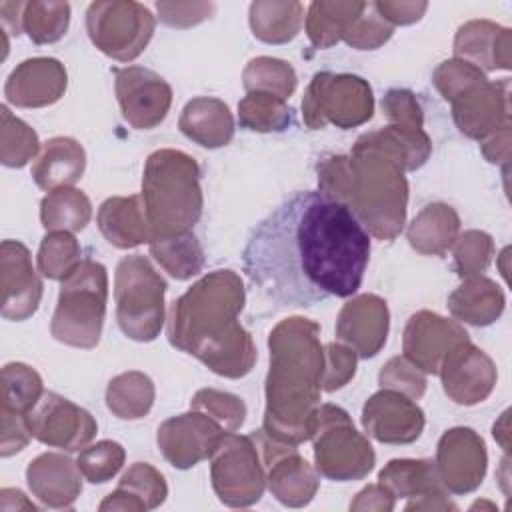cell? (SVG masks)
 <instances>
[{
    "mask_svg": "<svg viewBox=\"0 0 512 512\" xmlns=\"http://www.w3.org/2000/svg\"><path fill=\"white\" fill-rule=\"evenodd\" d=\"M356 352L340 342L324 344V378L322 390L334 392L346 386L356 374Z\"/></svg>",
    "mask_w": 512,
    "mask_h": 512,
    "instance_id": "cell-50",
    "label": "cell"
},
{
    "mask_svg": "<svg viewBox=\"0 0 512 512\" xmlns=\"http://www.w3.org/2000/svg\"><path fill=\"white\" fill-rule=\"evenodd\" d=\"M178 128L194 144L214 150L230 144L234 136V116L224 100L196 96L182 108Z\"/></svg>",
    "mask_w": 512,
    "mask_h": 512,
    "instance_id": "cell-26",
    "label": "cell"
},
{
    "mask_svg": "<svg viewBox=\"0 0 512 512\" xmlns=\"http://www.w3.org/2000/svg\"><path fill=\"white\" fill-rule=\"evenodd\" d=\"M160 22L172 28H192L216 12L214 2H156Z\"/></svg>",
    "mask_w": 512,
    "mask_h": 512,
    "instance_id": "cell-52",
    "label": "cell"
},
{
    "mask_svg": "<svg viewBox=\"0 0 512 512\" xmlns=\"http://www.w3.org/2000/svg\"><path fill=\"white\" fill-rule=\"evenodd\" d=\"M82 260L84 258H82V248L78 240L74 238L72 232H66V230L46 232L36 256L38 272L48 280H60V282L68 274H72Z\"/></svg>",
    "mask_w": 512,
    "mask_h": 512,
    "instance_id": "cell-42",
    "label": "cell"
},
{
    "mask_svg": "<svg viewBox=\"0 0 512 512\" xmlns=\"http://www.w3.org/2000/svg\"><path fill=\"white\" fill-rule=\"evenodd\" d=\"M506 306L502 288L484 274L462 278V284L448 296V310L456 322L472 326L494 324Z\"/></svg>",
    "mask_w": 512,
    "mask_h": 512,
    "instance_id": "cell-29",
    "label": "cell"
},
{
    "mask_svg": "<svg viewBox=\"0 0 512 512\" xmlns=\"http://www.w3.org/2000/svg\"><path fill=\"white\" fill-rule=\"evenodd\" d=\"M242 84L246 92H266L288 100L298 86V76L292 64L286 60L274 56H256L246 64Z\"/></svg>",
    "mask_w": 512,
    "mask_h": 512,
    "instance_id": "cell-38",
    "label": "cell"
},
{
    "mask_svg": "<svg viewBox=\"0 0 512 512\" xmlns=\"http://www.w3.org/2000/svg\"><path fill=\"white\" fill-rule=\"evenodd\" d=\"M22 10L24 2H0V20L6 32L14 36L22 34Z\"/></svg>",
    "mask_w": 512,
    "mask_h": 512,
    "instance_id": "cell-59",
    "label": "cell"
},
{
    "mask_svg": "<svg viewBox=\"0 0 512 512\" xmlns=\"http://www.w3.org/2000/svg\"><path fill=\"white\" fill-rule=\"evenodd\" d=\"M140 196L150 240L192 232L204 208L198 162L182 150H154L144 164Z\"/></svg>",
    "mask_w": 512,
    "mask_h": 512,
    "instance_id": "cell-5",
    "label": "cell"
},
{
    "mask_svg": "<svg viewBox=\"0 0 512 512\" xmlns=\"http://www.w3.org/2000/svg\"><path fill=\"white\" fill-rule=\"evenodd\" d=\"M26 484L32 496L44 506L72 508L82 492V472L70 456L44 452L28 464Z\"/></svg>",
    "mask_w": 512,
    "mask_h": 512,
    "instance_id": "cell-24",
    "label": "cell"
},
{
    "mask_svg": "<svg viewBox=\"0 0 512 512\" xmlns=\"http://www.w3.org/2000/svg\"><path fill=\"white\" fill-rule=\"evenodd\" d=\"M508 416L510 412H502V416L498 418V422H494V428H492V436L496 438V442L500 444V448L508 454V448H510V428H508Z\"/></svg>",
    "mask_w": 512,
    "mask_h": 512,
    "instance_id": "cell-61",
    "label": "cell"
},
{
    "mask_svg": "<svg viewBox=\"0 0 512 512\" xmlns=\"http://www.w3.org/2000/svg\"><path fill=\"white\" fill-rule=\"evenodd\" d=\"M374 114V94L368 80L356 74L318 72L302 98V118L310 130L326 124L348 130L368 122Z\"/></svg>",
    "mask_w": 512,
    "mask_h": 512,
    "instance_id": "cell-9",
    "label": "cell"
},
{
    "mask_svg": "<svg viewBox=\"0 0 512 512\" xmlns=\"http://www.w3.org/2000/svg\"><path fill=\"white\" fill-rule=\"evenodd\" d=\"M432 152L430 136L386 124L362 134L348 156L318 162V192L344 204L378 240H394L406 224L408 180Z\"/></svg>",
    "mask_w": 512,
    "mask_h": 512,
    "instance_id": "cell-2",
    "label": "cell"
},
{
    "mask_svg": "<svg viewBox=\"0 0 512 512\" xmlns=\"http://www.w3.org/2000/svg\"><path fill=\"white\" fill-rule=\"evenodd\" d=\"M90 218H92L90 198L74 186L56 188L48 192L40 202V222L46 232L66 230L74 234L84 230Z\"/></svg>",
    "mask_w": 512,
    "mask_h": 512,
    "instance_id": "cell-35",
    "label": "cell"
},
{
    "mask_svg": "<svg viewBox=\"0 0 512 512\" xmlns=\"http://www.w3.org/2000/svg\"><path fill=\"white\" fill-rule=\"evenodd\" d=\"M150 256L176 280H188L202 272L204 268V248L194 236V232L154 238L148 242Z\"/></svg>",
    "mask_w": 512,
    "mask_h": 512,
    "instance_id": "cell-36",
    "label": "cell"
},
{
    "mask_svg": "<svg viewBox=\"0 0 512 512\" xmlns=\"http://www.w3.org/2000/svg\"><path fill=\"white\" fill-rule=\"evenodd\" d=\"M2 402L0 412L14 416H28L44 394L40 374L24 362H8L0 374Z\"/></svg>",
    "mask_w": 512,
    "mask_h": 512,
    "instance_id": "cell-37",
    "label": "cell"
},
{
    "mask_svg": "<svg viewBox=\"0 0 512 512\" xmlns=\"http://www.w3.org/2000/svg\"><path fill=\"white\" fill-rule=\"evenodd\" d=\"M70 24V4L68 2H24L22 10V32L34 44H54L58 42Z\"/></svg>",
    "mask_w": 512,
    "mask_h": 512,
    "instance_id": "cell-41",
    "label": "cell"
},
{
    "mask_svg": "<svg viewBox=\"0 0 512 512\" xmlns=\"http://www.w3.org/2000/svg\"><path fill=\"white\" fill-rule=\"evenodd\" d=\"M96 224L102 236L120 250L150 242V226L140 194L112 196L104 200L98 208Z\"/></svg>",
    "mask_w": 512,
    "mask_h": 512,
    "instance_id": "cell-27",
    "label": "cell"
},
{
    "mask_svg": "<svg viewBox=\"0 0 512 512\" xmlns=\"http://www.w3.org/2000/svg\"><path fill=\"white\" fill-rule=\"evenodd\" d=\"M404 510H458V506L448 498V492L444 488L426 492L422 496L410 498V502L404 506Z\"/></svg>",
    "mask_w": 512,
    "mask_h": 512,
    "instance_id": "cell-58",
    "label": "cell"
},
{
    "mask_svg": "<svg viewBox=\"0 0 512 512\" xmlns=\"http://www.w3.org/2000/svg\"><path fill=\"white\" fill-rule=\"evenodd\" d=\"M314 468L334 482L362 480L376 464L368 438L352 424L350 414L336 404H320L310 422Z\"/></svg>",
    "mask_w": 512,
    "mask_h": 512,
    "instance_id": "cell-8",
    "label": "cell"
},
{
    "mask_svg": "<svg viewBox=\"0 0 512 512\" xmlns=\"http://www.w3.org/2000/svg\"><path fill=\"white\" fill-rule=\"evenodd\" d=\"M210 480L224 506L248 508L262 498L266 472L252 434H224L210 456Z\"/></svg>",
    "mask_w": 512,
    "mask_h": 512,
    "instance_id": "cell-11",
    "label": "cell"
},
{
    "mask_svg": "<svg viewBox=\"0 0 512 512\" xmlns=\"http://www.w3.org/2000/svg\"><path fill=\"white\" fill-rule=\"evenodd\" d=\"M226 430L200 410L172 416L158 426L156 444L164 460L178 468L188 470L202 460H210Z\"/></svg>",
    "mask_w": 512,
    "mask_h": 512,
    "instance_id": "cell-15",
    "label": "cell"
},
{
    "mask_svg": "<svg viewBox=\"0 0 512 512\" xmlns=\"http://www.w3.org/2000/svg\"><path fill=\"white\" fill-rule=\"evenodd\" d=\"M248 22L252 34L266 44L294 40L304 22V6L296 0H256L250 4Z\"/></svg>",
    "mask_w": 512,
    "mask_h": 512,
    "instance_id": "cell-31",
    "label": "cell"
},
{
    "mask_svg": "<svg viewBox=\"0 0 512 512\" xmlns=\"http://www.w3.org/2000/svg\"><path fill=\"white\" fill-rule=\"evenodd\" d=\"M510 128L512 126H506L494 132L492 136L480 140V150L484 158L490 164H502L504 172L508 170V160H510Z\"/></svg>",
    "mask_w": 512,
    "mask_h": 512,
    "instance_id": "cell-56",
    "label": "cell"
},
{
    "mask_svg": "<svg viewBox=\"0 0 512 512\" xmlns=\"http://www.w3.org/2000/svg\"><path fill=\"white\" fill-rule=\"evenodd\" d=\"M26 420L32 438L66 452L86 448L98 432V424L86 408L56 392H44Z\"/></svg>",
    "mask_w": 512,
    "mask_h": 512,
    "instance_id": "cell-13",
    "label": "cell"
},
{
    "mask_svg": "<svg viewBox=\"0 0 512 512\" xmlns=\"http://www.w3.org/2000/svg\"><path fill=\"white\" fill-rule=\"evenodd\" d=\"M460 234L458 212L444 202L424 206L408 224V244L424 256H444Z\"/></svg>",
    "mask_w": 512,
    "mask_h": 512,
    "instance_id": "cell-30",
    "label": "cell"
},
{
    "mask_svg": "<svg viewBox=\"0 0 512 512\" xmlns=\"http://www.w3.org/2000/svg\"><path fill=\"white\" fill-rule=\"evenodd\" d=\"M244 302V282L234 270L204 274L172 302L168 342L218 376L244 378L258 358L250 332L238 320Z\"/></svg>",
    "mask_w": 512,
    "mask_h": 512,
    "instance_id": "cell-3",
    "label": "cell"
},
{
    "mask_svg": "<svg viewBox=\"0 0 512 512\" xmlns=\"http://www.w3.org/2000/svg\"><path fill=\"white\" fill-rule=\"evenodd\" d=\"M484 80H488V78L482 70H478L476 66L468 64L464 60H458V58L440 62L432 74V82L446 102H452L458 94H462L464 90H468Z\"/></svg>",
    "mask_w": 512,
    "mask_h": 512,
    "instance_id": "cell-48",
    "label": "cell"
},
{
    "mask_svg": "<svg viewBox=\"0 0 512 512\" xmlns=\"http://www.w3.org/2000/svg\"><path fill=\"white\" fill-rule=\"evenodd\" d=\"M374 8L390 26H408L424 16V12L428 10V2L378 0L374 2Z\"/></svg>",
    "mask_w": 512,
    "mask_h": 512,
    "instance_id": "cell-54",
    "label": "cell"
},
{
    "mask_svg": "<svg viewBox=\"0 0 512 512\" xmlns=\"http://www.w3.org/2000/svg\"><path fill=\"white\" fill-rule=\"evenodd\" d=\"M114 90L122 118L136 130L156 128L170 112L172 88L150 68H114Z\"/></svg>",
    "mask_w": 512,
    "mask_h": 512,
    "instance_id": "cell-14",
    "label": "cell"
},
{
    "mask_svg": "<svg viewBox=\"0 0 512 512\" xmlns=\"http://www.w3.org/2000/svg\"><path fill=\"white\" fill-rule=\"evenodd\" d=\"M192 410H200L216 420L226 432H236L246 420V404L240 396L216 388H200L192 400Z\"/></svg>",
    "mask_w": 512,
    "mask_h": 512,
    "instance_id": "cell-45",
    "label": "cell"
},
{
    "mask_svg": "<svg viewBox=\"0 0 512 512\" xmlns=\"http://www.w3.org/2000/svg\"><path fill=\"white\" fill-rule=\"evenodd\" d=\"M130 494H134L146 510H154L164 504L168 496V484L160 470H156L148 462H134L118 480V486Z\"/></svg>",
    "mask_w": 512,
    "mask_h": 512,
    "instance_id": "cell-46",
    "label": "cell"
},
{
    "mask_svg": "<svg viewBox=\"0 0 512 512\" xmlns=\"http://www.w3.org/2000/svg\"><path fill=\"white\" fill-rule=\"evenodd\" d=\"M394 506L396 498L380 482L364 486L350 502V510L354 512H392Z\"/></svg>",
    "mask_w": 512,
    "mask_h": 512,
    "instance_id": "cell-55",
    "label": "cell"
},
{
    "mask_svg": "<svg viewBox=\"0 0 512 512\" xmlns=\"http://www.w3.org/2000/svg\"><path fill=\"white\" fill-rule=\"evenodd\" d=\"M156 18L134 0H96L86 10L90 42L108 58L132 62L152 40Z\"/></svg>",
    "mask_w": 512,
    "mask_h": 512,
    "instance_id": "cell-10",
    "label": "cell"
},
{
    "mask_svg": "<svg viewBox=\"0 0 512 512\" xmlns=\"http://www.w3.org/2000/svg\"><path fill=\"white\" fill-rule=\"evenodd\" d=\"M100 512H146V506L130 492L116 488L98 506Z\"/></svg>",
    "mask_w": 512,
    "mask_h": 512,
    "instance_id": "cell-57",
    "label": "cell"
},
{
    "mask_svg": "<svg viewBox=\"0 0 512 512\" xmlns=\"http://www.w3.org/2000/svg\"><path fill=\"white\" fill-rule=\"evenodd\" d=\"M0 314L6 320L22 322L36 314L44 284L32 266L30 250L18 240L0 244Z\"/></svg>",
    "mask_w": 512,
    "mask_h": 512,
    "instance_id": "cell-18",
    "label": "cell"
},
{
    "mask_svg": "<svg viewBox=\"0 0 512 512\" xmlns=\"http://www.w3.org/2000/svg\"><path fill=\"white\" fill-rule=\"evenodd\" d=\"M252 438L268 468L266 486L272 496L288 508L308 506L320 488L318 470L298 454L296 446L276 442L262 430L254 432Z\"/></svg>",
    "mask_w": 512,
    "mask_h": 512,
    "instance_id": "cell-12",
    "label": "cell"
},
{
    "mask_svg": "<svg viewBox=\"0 0 512 512\" xmlns=\"http://www.w3.org/2000/svg\"><path fill=\"white\" fill-rule=\"evenodd\" d=\"M508 252H510V248H504L502 252H500V256H498V260H500V272H502V276L508 280V268H506V260H508Z\"/></svg>",
    "mask_w": 512,
    "mask_h": 512,
    "instance_id": "cell-62",
    "label": "cell"
},
{
    "mask_svg": "<svg viewBox=\"0 0 512 512\" xmlns=\"http://www.w3.org/2000/svg\"><path fill=\"white\" fill-rule=\"evenodd\" d=\"M380 388L396 390L412 400H418L426 392V374L416 368L406 356H392L378 372Z\"/></svg>",
    "mask_w": 512,
    "mask_h": 512,
    "instance_id": "cell-49",
    "label": "cell"
},
{
    "mask_svg": "<svg viewBox=\"0 0 512 512\" xmlns=\"http://www.w3.org/2000/svg\"><path fill=\"white\" fill-rule=\"evenodd\" d=\"M452 118L456 128L474 140H484L494 132L512 126L510 122V80H484L452 102Z\"/></svg>",
    "mask_w": 512,
    "mask_h": 512,
    "instance_id": "cell-19",
    "label": "cell"
},
{
    "mask_svg": "<svg viewBox=\"0 0 512 512\" xmlns=\"http://www.w3.org/2000/svg\"><path fill=\"white\" fill-rule=\"evenodd\" d=\"M126 450L120 442L100 440L80 450L76 464L82 476L92 484H104L112 480L124 466Z\"/></svg>",
    "mask_w": 512,
    "mask_h": 512,
    "instance_id": "cell-44",
    "label": "cell"
},
{
    "mask_svg": "<svg viewBox=\"0 0 512 512\" xmlns=\"http://www.w3.org/2000/svg\"><path fill=\"white\" fill-rule=\"evenodd\" d=\"M434 466L446 492H474L482 484L488 468V452L482 436L466 426L446 430L438 440Z\"/></svg>",
    "mask_w": 512,
    "mask_h": 512,
    "instance_id": "cell-16",
    "label": "cell"
},
{
    "mask_svg": "<svg viewBox=\"0 0 512 512\" xmlns=\"http://www.w3.org/2000/svg\"><path fill=\"white\" fill-rule=\"evenodd\" d=\"M0 510L2 512H18V510H38L36 504H32L26 494L18 488H2L0 490Z\"/></svg>",
    "mask_w": 512,
    "mask_h": 512,
    "instance_id": "cell-60",
    "label": "cell"
},
{
    "mask_svg": "<svg viewBox=\"0 0 512 512\" xmlns=\"http://www.w3.org/2000/svg\"><path fill=\"white\" fill-rule=\"evenodd\" d=\"M382 110L388 124L402 128H424V114L414 96L406 88H390L382 98Z\"/></svg>",
    "mask_w": 512,
    "mask_h": 512,
    "instance_id": "cell-51",
    "label": "cell"
},
{
    "mask_svg": "<svg viewBox=\"0 0 512 512\" xmlns=\"http://www.w3.org/2000/svg\"><path fill=\"white\" fill-rule=\"evenodd\" d=\"M366 2L316 0L306 12V34L314 48L326 50L338 44L350 24L362 14Z\"/></svg>",
    "mask_w": 512,
    "mask_h": 512,
    "instance_id": "cell-32",
    "label": "cell"
},
{
    "mask_svg": "<svg viewBox=\"0 0 512 512\" xmlns=\"http://www.w3.org/2000/svg\"><path fill=\"white\" fill-rule=\"evenodd\" d=\"M424 410L406 394L382 388L362 406L364 432L382 444H412L420 438Z\"/></svg>",
    "mask_w": 512,
    "mask_h": 512,
    "instance_id": "cell-20",
    "label": "cell"
},
{
    "mask_svg": "<svg viewBox=\"0 0 512 512\" xmlns=\"http://www.w3.org/2000/svg\"><path fill=\"white\" fill-rule=\"evenodd\" d=\"M238 122L252 132H284L292 124V108L274 94L248 92L238 102Z\"/></svg>",
    "mask_w": 512,
    "mask_h": 512,
    "instance_id": "cell-39",
    "label": "cell"
},
{
    "mask_svg": "<svg viewBox=\"0 0 512 512\" xmlns=\"http://www.w3.org/2000/svg\"><path fill=\"white\" fill-rule=\"evenodd\" d=\"M474 508H490V510H494L496 506H494V504H490V502H484V500L480 502V500H478V502H474V504L470 506V510H474Z\"/></svg>",
    "mask_w": 512,
    "mask_h": 512,
    "instance_id": "cell-63",
    "label": "cell"
},
{
    "mask_svg": "<svg viewBox=\"0 0 512 512\" xmlns=\"http://www.w3.org/2000/svg\"><path fill=\"white\" fill-rule=\"evenodd\" d=\"M370 258V234L348 206L316 190L280 202L250 232L244 272L278 306L308 308L358 292Z\"/></svg>",
    "mask_w": 512,
    "mask_h": 512,
    "instance_id": "cell-1",
    "label": "cell"
},
{
    "mask_svg": "<svg viewBox=\"0 0 512 512\" xmlns=\"http://www.w3.org/2000/svg\"><path fill=\"white\" fill-rule=\"evenodd\" d=\"M390 312L384 298L360 294L348 300L336 318V338L350 346L358 358L376 356L388 338Z\"/></svg>",
    "mask_w": 512,
    "mask_h": 512,
    "instance_id": "cell-22",
    "label": "cell"
},
{
    "mask_svg": "<svg viewBox=\"0 0 512 512\" xmlns=\"http://www.w3.org/2000/svg\"><path fill=\"white\" fill-rule=\"evenodd\" d=\"M166 280L142 254L124 256L114 274L116 322L124 336L136 342H152L166 320Z\"/></svg>",
    "mask_w": 512,
    "mask_h": 512,
    "instance_id": "cell-7",
    "label": "cell"
},
{
    "mask_svg": "<svg viewBox=\"0 0 512 512\" xmlns=\"http://www.w3.org/2000/svg\"><path fill=\"white\" fill-rule=\"evenodd\" d=\"M378 482L396 500L416 498L426 492L444 488L438 478L434 460L428 458H394L380 470Z\"/></svg>",
    "mask_w": 512,
    "mask_h": 512,
    "instance_id": "cell-33",
    "label": "cell"
},
{
    "mask_svg": "<svg viewBox=\"0 0 512 512\" xmlns=\"http://www.w3.org/2000/svg\"><path fill=\"white\" fill-rule=\"evenodd\" d=\"M454 58L464 60L478 70H510L512 32L492 20H468L454 36Z\"/></svg>",
    "mask_w": 512,
    "mask_h": 512,
    "instance_id": "cell-25",
    "label": "cell"
},
{
    "mask_svg": "<svg viewBox=\"0 0 512 512\" xmlns=\"http://www.w3.org/2000/svg\"><path fill=\"white\" fill-rule=\"evenodd\" d=\"M108 302V272L104 264L84 258L68 274L52 314V336L72 348H94L100 342Z\"/></svg>",
    "mask_w": 512,
    "mask_h": 512,
    "instance_id": "cell-6",
    "label": "cell"
},
{
    "mask_svg": "<svg viewBox=\"0 0 512 512\" xmlns=\"http://www.w3.org/2000/svg\"><path fill=\"white\" fill-rule=\"evenodd\" d=\"M444 394L460 406H474L484 402L498 380L492 358L468 340L456 344L438 368Z\"/></svg>",
    "mask_w": 512,
    "mask_h": 512,
    "instance_id": "cell-17",
    "label": "cell"
},
{
    "mask_svg": "<svg viewBox=\"0 0 512 512\" xmlns=\"http://www.w3.org/2000/svg\"><path fill=\"white\" fill-rule=\"evenodd\" d=\"M40 152L34 128L14 116L6 104L0 106V162L8 168H22Z\"/></svg>",
    "mask_w": 512,
    "mask_h": 512,
    "instance_id": "cell-40",
    "label": "cell"
},
{
    "mask_svg": "<svg viewBox=\"0 0 512 512\" xmlns=\"http://www.w3.org/2000/svg\"><path fill=\"white\" fill-rule=\"evenodd\" d=\"M268 350L262 432L276 442L298 446L310 438V422L324 392V346L318 322L304 316L280 320L270 330Z\"/></svg>",
    "mask_w": 512,
    "mask_h": 512,
    "instance_id": "cell-4",
    "label": "cell"
},
{
    "mask_svg": "<svg viewBox=\"0 0 512 512\" xmlns=\"http://www.w3.org/2000/svg\"><path fill=\"white\" fill-rule=\"evenodd\" d=\"M86 168V152L82 144L70 136H54L44 142L36 162L32 164V180L38 188L52 192L56 188L74 186Z\"/></svg>",
    "mask_w": 512,
    "mask_h": 512,
    "instance_id": "cell-28",
    "label": "cell"
},
{
    "mask_svg": "<svg viewBox=\"0 0 512 512\" xmlns=\"http://www.w3.org/2000/svg\"><path fill=\"white\" fill-rule=\"evenodd\" d=\"M468 338L460 322L430 310H418L404 326L402 352L424 374H438L444 356Z\"/></svg>",
    "mask_w": 512,
    "mask_h": 512,
    "instance_id": "cell-21",
    "label": "cell"
},
{
    "mask_svg": "<svg viewBox=\"0 0 512 512\" xmlns=\"http://www.w3.org/2000/svg\"><path fill=\"white\" fill-rule=\"evenodd\" d=\"M454 270L460 278H470L486 272L494 256V240L484 230H466L452 244Z\"/></svg>",
    "mask_w": 512,
    "mask_h": 512,
    "instance_id": "cell-43",
    "label": "cell"
},
{
    "mask_svg": "<svg viewBox=\"0 0 512 512\" xmlns=\"http://www.w3.org/2000/svg\"><path fill=\"white\" fill-rule=\"evenodd\" d=\"M394 34L390 26L374 8V2H366L362 14L350 24L344 34V42L356 50H376L386 44Z\"/></svg>",
    "mask_w": 512,
    "mask_h": 512,
    "instance_id": "cell-47",
    "label": "cell"
},
{
    "mask_svg": "<svg viewBox=\"0 0 512 512\" xmlns=\"http://www.w3.org/2000/svg\"><path fill=\"white\" fill-rule=\"evenodd\" d=\"M154 398V382L140 370L122 372L106 386V406L120 420L144 418L152 410Z\"/></svg>",
    "mask_w": 512,
    "mask_h": 512,
    "instance_id": "cell-34",
    "label": "cell"
},
{
    "mask_svg": "<svg viewBox=\"0 0 512 512\" xmlns=\"http://www.w3.org/2000/svg\"><path fill=\"white\" fill-rule=\"evenodd\" d=\"M68 86V72L56 58L22 60L6 78V102L16 108H44L56 104Z\"/></svg>",
    "mask_w": 512,
    "mask_h": 512,
    "instance_id": "cell-23",
    "label": "cell"
},
{
    "mask_svg": "<svg viewBox=\"0 0 512 512\" xmlns=\"http://www.w3.org/2000/svg\"><path fill=\"white\" fill-rule=\"evenodd\" d=\"M32 434L26 416H14L0 412V456L8 458L24 450Z\"/></svg>",
    "mask_w": 512,
    "mask_h": 512,
    "instance_id": "cell-53",
    "label": "cell"
}]
</instances>
